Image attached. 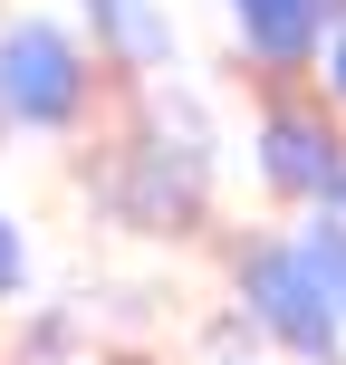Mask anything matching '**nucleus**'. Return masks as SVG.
I'll list each match as a JSON object with an SVG mask.
<instances>
[{"mask_svg": "<svg viewBox=\"0 0 346 365\" xmlns=\"http://www.w3.org/2000/svg\"><path fill=\"white\" fill-rule=\"evenodd\" d=\"M317 10H327V0H240V29H250L270 58H298L308 29H317Z\"/></svg>", "mask_w": 346, "mask_h": 365, "instance_id": "20e7f679", "label": "nucleus"}, {"mask_svg": "<svg viewBox=\"0 0 346 365\" xmlns=\"http://www.w3.org/2000/svg\"><path fill=\"white\" fill-rule=\"evenodd\" d=\"M337 87H346V48H337Z\"/></svg>", "mask_w": 346, "mask_h": 365, "instance_id": "0eeeda50", "label": "nucleus"}, {"mask_svg": "<svg viewBox=\"0 0 346 365\" xmlns=\"http://www.w3.org/2000/svg\"><path fill=\"white\" fill-rule=\"evenodd\" d=\"M10 279H19V231L0 221V298H10Z\"/></svg>", "mask_w": 346, "mask_h": 365, "instance_id": "423d86ee", "label": "nucleus"}, {"mask_svg": "<svg viewBox=\"0 0 346 365\" xmlns=\"http://www.w3.org/2000/svg\"><path fill=\"white\" fill-rule=\"evenodd\" d=\"M250 308H260V327L270 336H289L298 356H327L337 346V289L308 269V250H260L250 259Z\"/></svg>", "mask_w": 346, "mask_h": 365, "instance_id": "f257e3e1", "label": "nucleus"}, {"mask_svg": "<svg viewBox=\"0 0 346 365\" xmlns=\"http://www.w3.org/2000/svg\"><path fill=\"white\" fill-rule=\"evenodd\" d=\"M0 96H10L29 125L77 115V48L58 29H39V19H19V29L0 38Z\"/></svg>", "mask_w": 346, "mask_h": 365, "instance_id": "f03ea898", "label": "nucleus"}, {"mask_svg": "<svg viewBox=\"0 0 346 365\" xmlns=\"http://www.w3.org/2000/svg\"><path fill=\"white\" fill-rule=\"evenodd\" d=\"M96 19H106V38L126 58H154V48H164V19H154L145 0H96Z\"/></svg>", "mask_w": 346, "mask_h": 365, "instance_id": "39448f33", "label": "nucleus"}, {"mask_svg": "<svg viewBox=\"0 0 346 365\" xmlns=\"http://www.w3.org/2000/svg\"><path fill=\"white\" fill-rule=\"evenodd\" d=\"M270 173L298 182V192H327V182H337V145L317 125H298V115H279V125H270Z\"/></svg>", "mask_w": 346, "mask_h": 365, "instance_id": "7ed1b4c3", "label": "nucleus"}]
</instances>
